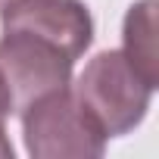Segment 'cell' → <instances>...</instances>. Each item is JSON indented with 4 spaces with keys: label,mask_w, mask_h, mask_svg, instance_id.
<instances>
[{
    "label": "cell",
    "mask_w": 159,
    "mask_h": 159,
    "mask_svg": "<svg viewBox=\"0 0 159 159\" xmlns=\"http://www.w3.org/2000/svg\"><path fill=\"white\" fill-rule=\"evenodd\" d=\"M10 3H16V0H0V13H3V10H7Z\"/></svg>",
    "instance_id": "obj_7"
},
{
    "label": "cell",
    "mask_w": 159,
    "mask_h": 159,
    "mask_svg": "<svg viewBox=\"0 0 159 159\" xmlns=\"http://www.w3.org/2000/svg\"><path fill=\"white\" fill-rule=\"evenodd\" d=\"M156 0H137L125 16V56L140 72V78L156 91L159 84V47H156Z\"/></svg>",
    "instance_id": "obj_5"
},
{
    "label": "cell",
    "mask_w": 159,
    "mask_h": 159,
    "mask_svg": "<svg viewBox=\"0 0 159 159\" xmlns=\"http://www.w3.org/2000/svg\"><path fill=\"white\" fill-rule=\"evenodd\" d=\"M22 131L34 159H97L106 150V131L69 88L34 100L22 112Z\"/></svg>",
    "instance_id": "obj_2"
},
{
    "label": "cell",
    "mask_w": 159,
    "mask_h": 159,
    "mask_svg": "<svg viewBox=\"0 0 159 159\" xmlns=\"http://www.w3.org/2000/svg\"><path fill=\"white\" fill-rule=\"evenodd\" d=\"M72 91L100 122L106 137H122L134 131L143 122L153 97V88L140 78V72L128 62L122 50L97 53L78 75V84Z\"/></svg>",
    "instance_id": "obj_1"
},
{
    "label": "cell",
    "mask_w": 159,
    "mask_h": 159,
    "mask_svg": "<svg viewBox=\"0 0 159 159\" xmlns=\"http://www.w3.org/2000/svg\"><path fill=\"white\" fill-rule=\"evenodd\" d=\"M3 28L38 34L78 59L94 41V19L81 0H16L3 13Z\"/></svg>",
    "instance_id": "obj_4"
},
{
    "label": "cell",
    "mask_w": 159,
    "mask_h": 159,
    "mask_svg": "<svg viewBox=\"0 0 159 159\" xmlns=\"http://www.w3.org/2000/svg\"><path fill=\"white\" fill-rule=\"evenodd\" d=\"M10 116H13L10 97H7V88H3V78H0V159H13V143L7 137V119Z\"/></svg>",
    "instance_id": "obj_6"
},
{
    "label": "cell",
    "mask_w": 159,
    "mask_h": 159,
    "mask_svg": "<svg viewBox=\"0 0 159 159\" xmlns=\"http://www.w3.org/2000/svg\"><path fill=\"white\" fill-rule=\"evenodd\" d=\"M72 66L56 44L28 34V31H13L3 28L0 38V78L10 97L13 116H22L34 100L69 88L72 81Z\"/></svg>",
    "instance_id": "obj_3"
}]
</instances>
